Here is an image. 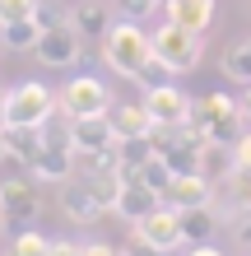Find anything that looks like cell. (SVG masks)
<instances>
[{
  "label": "cell",
  "mask_w": 251,
  "mask_h": 256,
  "mask_svg": "<svg viewBox=\"0 0 251 256\" xmlns=\"http://www.w3.org/2000/svg\"><path fill=\"white\" fill-rule=\"evenodd\" d=\"M149 56H154V38L140 28V19H116L107 33H102V61L116 74H126V80H135Z\"/></svg>",
  "instance_id": "6da1fadb"
},
{
  "label": "cell",
  "mask_w": 251,
  "mask_h": 256,
  "mask_svg": "<svg viewBox=\"0 0 251 256\" xmlns=\"http://www.w3.org/2000/svg\"><path fill=\"white\" fill-rule=\"evenodd\" d=\"M191 126H196L205 140L233 144L247 130V112H242V102L228 98V94H205V98H191Z\"/></svg>",
  "instance_id": "7a4b0ae2"
},
{
  "label": "cell",
  "mask_w": 251,
  "mask_h": 256,
  "mask_svg": "<svg viewBox=\"0 0 251 256\" xmlns=\"http://www.w3.org/2000/svg\"><path fill=\"white\" fill-rule=\"evenodd\" d=\"M149 38H154V56H158V61H163L172 74L196 70L200 56H205V33L182 28V24H172V19H163V28H154Z\"/></svg>",
  "instance_id": "3957f363"
},
{
  "label": "cell",
  "mask_w": 251,
  "mask_h": 256,
  "mask_svg": "<svg viewBox=\"0 0 251 256\" xmlns=\"http://www.w3.org/2000/svg\"><path fill=\"white\" fill-rule=\"evenodd\" d=\"M51 112L61 108H56V94L42 80H23L5 88V126H47Z\"/></svg>",
  "instance_id": "277c9868"
},
{
  "label": "cell",
  "mask_w": 251,
  "mask_h": 256,
  "mask_svg": "<svg viewBox=\"0 0 251 256\" xmlns=\"http://www.w3.org/2000/svg\"><path fill=\"white\" fill-rule=\"evenodd\" d=\"M56 108L65 112V122L70 116H102V112H112V94L93 74H75V80L56 94Z\"/></svg>",
  "instance_id": "5b68a950"
},
{
  "label": "cell",
  "mask_w": 251,
  "mask_h": 256,
  "mask_svg": "<svg viewBox=\"0 0 251 256\" xmlns=\"http://www.w3.org/2000/svg\"><path fill=\"white\" fill-rule=\"evenodd\" d=\"M33 52H37V61H42V66L65 70V66H75V61H79V52H84V33H79L70 19H65V24H47Z\"/></svg>",
  "instance_id": "8992f818"
},
{
  "label": "cell",
  "mask_w": 251,
  "mask_h": 256,
  "mask_svg": "<svg viewBox=\"0 0 251 256\" xmlns=\"http://www.w3.org/2000/svg\"><path fill=\"white\" fill-rule=\"evenodd\" d=\"M130 233H135L154 256H158V252H177V247H182V214H177L172 205H158V210H149L144 219L130 224Z\"/></svg>",
  "instance_id": "52a82bcc"
},
{
  "label": "cell",
  "mask_w": 251,
  "mask_h": 256,
  "mask_svg": "<svg viewBox=\"0 0 251 256\" xmlns=\"http://www.w3.org/2000/svg\"><path fill=\"white\" fill-rule=\"evenodd\" d=\"M144 112H149V122L154 126H186L191 122V98L177 88L172 80L168 84H154V88H144Z\"/></svg>",
  "instance_id": "ba28073f"
},
{
  "label": "cell",
  "mask_w": 251,
  "mask_h": 256,
  "mask_svg": "<svg viewBox=\"0 0 251 256\" xmlns=\"http://www.w3.org/2000/svg\"><path fill=\"white\" fill-rule=\"evenodd\" d=\"M28 172H33V182H70L75 177V149H70V140H42V149L28 163Z\"/></svg>",
  "instance_id": "9c48e42d"
},
{
  "label": "cell",
  "mask_w": 251,
  "mask_h": 256,
  "mask_svg": "<svg viewBox=\"0 0 251 256\" xmlns=\"http://www.w3.org/2000/svg\"><path fill=\"white\" fill-rule=\"evenodd\" d=\"M37 191H33V177H14V182H0V224H28L37 214Z\"/></svg>",
  "instance_id": "30bf717a"
},
{
  "label": "cell",
  "mask_w": 251,
  "mask_h": 256,
  "mask_svg": "<svg viewBox=\"0 0 251 256\" xmlns=\"http://www.w3.org/2000/svg\"><path fill=\"white\" fill-rule=\"evenodd\" d=\"M163 205L172 210H196V205H214V182L205 172H177L168 191H163Z\"/></svg>",
  "instance_id": "8fae6325"
},
{
  "label": "cell",
  "mask_w": 251,
  "mask_h": 256,
  "mask_svg": "<svg viewBox=\"0 0 251 256\" xmlns=\"http://www.w3.org/2000/svg\"><path fill=\"white\" fill-rule=\"evenodd\" d=\"M65 19L75 24L84 38H102L116 24V5H107V0H75V10H70Z\"/></svg>",
  "instance_id": "7c38bea8"
},
{
  "label": "cell",
  "mask_w": 251,
  "mask_h": 256,
  "mask_svg": "<svg viewBox=\"0 0 251 256\" xmlns=\"http://www.w3.org/2000/svg\"><path fill=\"white\" fill-rule=\"evenodd\" d=\"M158 205H163V196H158L154 186H144L140 177H126L121 200H116V210H112V214H121V219H130V224H135V219H144V214H149V210H158Z\"/></svg>",
  "instance_id": "4fadbf2b"
},
{
  "label": "cell",
  "mask_w": 251,
  "mask_h": 256,
  "mask_svg": "<svg viewBox=\"0 0 251 256\" xmlns=\"http://www.w3.org/2000/svg\"><path fill=\"white\" fill-rule=\"evenodd\" d=\"M84 186H88V196L98 200V210L107 214V210H116V200H121L126 172H121V168H98V172H88V177H84Z\"/></svg>",
  "instance_id": "5bb4252c"
},
{
  "label": "cell",
  "mask_w": 251,
  "mask_h": 256,
  "mask_svg": "<svg viewBox=\"0 0 251 256\" xmlns=\"http://www.w3.org/2000/svg\"><path fill=\"white\" fill-rule=\"evenodd\" d=\"M168 19L182 24V28H196V33H205L214 19V0H163Z\"/></svg>",
  "instance_id": "9a60e30c"
},
{
  "label": "cell",
  "mask_w": 251,
  "mask_h": 256,
  "mask_svg": "<svg viewBox=\"0 0 251 256\" xmlns=\"http://www.w3.org/2000/svg\"><path fill=\"white\" fill-rule=\"evenodd\" d=\"M182 214V242H210V238L219 233V214H214V205H196V210H177Z\"/></svg>",
  "instance_id": "2e32d148"
},
{
  "label": "cell",
  "mask_w": 251,
  "mask_h": 256,
  "mask_svg": "<svg viewBox=\"0 0 251 256\" xmlns=\"http://www.w3.org/2000/svg\"><path fill=\"white\" fill-rule=\"evenodd\" d=\"M61 210H65L75 224H93V219H102V210H98L93 196H88L84 182H61Z\"/></svg>",
  "instance_id": "e0dca14e"
},
{
  "label": "cell",
  "mask_w": 251,
  "mask_h": 256,
  "mask_svg": "<svg viewBox=\"0 0 251 256\" xmlns=\"http://www.w3.org/2000/svg\"><path fill=\"white\" fill-rule=\"evenodd\" d=\"M42 10L33 14V19H14V24H0V42H5L9 52H33L37 38H42Z\"/></svg>",
  "instance_id": "ac0fdd59"
},
{
  "label": "cell",
  "mask_w": 251,
  "mask_h": 256,
  "mask_svg": "<svg viewBox=\"0 0 251 256\" xmlns=\"http://www.w3.org/2000/svg\"><path fill=\"white\" fill-rule=\"evenodd\" d=\"M238 168V154H233V144H224V140H205V149H200V172L210 177H219V182H224V177Z\"/></svg>",
  "instance_id": "d6986e66"
},
{
  "label": "cell",
  "mask_w": 251,
  "mask_h": 256,
  "mask_svg": "<svg viewBox=\"0 0 251 256\" xmlns=\"http://www.w3.org/2000/svg\"><path fill=\"white\" fill-rule=\"evenodd\" d=\"M112 116V126H116V135H149L154 130V122H149V112H144V102H126V108H112L107 112Z\"/></svg>",
  "instance_id": "ffe728a7"
},
{
  "label": "cell",
  "mask_w": 251,
  "mask_h": 256,
  "mask_svg": "<svg viewBox=\"0 0 251 256\" xmlns=\"http://www.w3.org/2000/svg\"><path fill=\"white\" fill-rule=\"evenodd\" d=\"M130 177H140L144 186H154L158 196H163V191H168V182H172L177 172L168 168V158H163V154H149V158H144V163H140V168L130 172Z\"/></svg>",
  "instance_id": "44dd1931"
},
{
  "label": "cell",
  "mask_w": 251,
  "mask_h": 256,
  "mask_svg": "<svg viewBox=\"0 0 251 256\" xmlns=\"http://www.w3.org/2000/svg\"><path fill=\"white\" fill-rule=\"evenodd\" d=\"M224 74L233 84H251V42H238L224 52Z\"/></svg>",
  "instance_id": "7402d4cb"
},
{
  "label": "cell",
  "mask_w": 251,
  "mask_h": 256,
  "mask_svg": "<svg viewBox=\"0 0 251 256\" xmlns=\"http://www.w3.org/2000/svg\"><path fill=\"white\" fill-rule=\"evenodd\" d=\"M47 247H51V238L37 233V228H19L14 233V256H47Z\"/></svg>",
  "instance_id": "603a6c76"
},
{
  "label": "cell",
  "mask_w": 251,
  "mask_h": 256,
  "mask_svg": "<svg viewBox=\"0 0 251 256\" xmlns=\"http://www.w3.org/2000/svg\"><path fill=\"white\" fill-rule=\"evenodd\" d=\"M168 80H172V70L158 61V56H149V61L140 66V74H135V84H140V88H154V84H168Z\"/></svg>",
  "instance_id": "cb8c5ba5"
},
{
  "label": "cell",
  "mask_w": 251,
  "mask_h": 256,
  "mask_svg": "<svg viewBox=\"0 0 251 256\" xmlns=\"http://www.w3.org/2000/svg\"><path fill=\"white\" fill-rule=\"evenodd\" d=\"M42 10V0H0V24H14V19H33Z\"/></svg>",
  "instance_id": "d4e9b609"
},
{
  "label": "cell",
  "mask_w": 251,
  "mask_h": 256,
  "mask_svg": "<svg viewBox=\"0 0 251 256\" xmlns=\"http://www.w3.org/2000/svg\"><path fill=\"white\" fill-rule=\"evenodd\" d=\"M112 5H116V14H121V19H149L163 0H112Z\"/></svg>",
  "instance_id": "484cf974"
},
{
  "label": "cell",
  "mask_w": 251,
  "mask_h": 256,
  "mask_svg": "<svg viewBox=\"0 0 251 256\" xmlns=\"http://www.w3.org/2000/svg\"><path fill=\"white\" fill-rule=\"evenodd\" d=\"M233 238L251 252V210H238V214H233Z\"/></svg>",
  "instance_id": "4316f807"
},
{
  "label": "cell",
  "mask_w": 251,
  "mask_h": 256,
  "mask_svg": "<svg viewBox=\"0 0 251 256\" xmlns=\"http://www.w3.org/2000/svg\"><path fill=\"white\" fill-rule=\"evenodd\" d=\"M233 154H238V168H251V122H247V130L233 140Z\"/></svg>",
  "instance_id": "83f0119b"
},
{
  "label": "cell",
  "mask_w": 251,
  "mask_h": 256,
  "mask_svg": "<svg viewBox=\"0 0 251 256\" xmlns=\"http://www.w3.org/2000/svg\"><path fill=\"white\" fill-rule=\"evenodd\" d=\"M47 256H84V247H79V242H51Z\"/></svg>",
  "instance_id": "f1b7e54d"
},
{
  "label": "cell",
  "mask_w": 251,
  "mask_h": 256,
  "mask_svg": "<svg viewBox=\"0 0 251 256\" xmlns=\"http://www.w3.org/2000/svg\"><path fill=\"white\" fill-rule=\"evenodd\" d=\"M84 256H121V252H116L112 242H88V247H84Z\"/></svg>",
  "instance_id": "f546056e"
},
{
  "label": "cell",
  "mask_w": 251,
  "mask_h": 256,
  "mask_svg": "<svg viewBox=\"0 0 251 256\" xmlns=\"http://www.w3.org/2000/svg\"><path fill=\"white\" fill-rule=\"evenodd\" d=\"M186 256H224V252H219V247H214V242H196V247H191V252H186Z\"/></svg>",
  "instance_id": "4dcf8cb0"
},
{
  "label": "cell",
  "mask_w": 251,
  "mask_h": 256,
  "mask_svg": "<svg viewBox=\"0 0 251 256\" xmlns=\"http://www.w3.org/2000/svg\"><path fill=\"white\" fill-rule=\"evenodd\" d=\"M0 158H9V140H5V126H0Z\"/></svg>",
  "instance_id": "1f68e13d"
},
{
  "label": "cell",
  "mask_w": 251,
  "mask_h": 256,
  "mask_svg": "<svg viewBox=\"0 0 251 256\" xmlns=\"http://www.w3.org/2000/svg\"><path fill=\"white\" fill-rule=\"evenodd\" d=\"M242 112H247V122H251V84H247V98H242Z\"/></svg>",
  "instance_id": "d6a6232c"
},
{
  "label": "cell",
  "mask_w": 251,
  "mask_h": 256,
  "mask_svg": "<svg viewBox=\"0 0 251 256\" xmlns=\"http://www.w3.org/2000/svg\"><path fill=\"white\" fill-rule=\"evenodd\" d=\"M0 126H5V88H0Z\"/></svg>",
  "instance_id": "836d02e7"
},
{
  "label": "cell",
  "mask_w": 251,
  "mask_h": 256,
  "mask_svg": "<svg viewBox=\"0 0 251 256\" xmlns=\"http://www.w3.org/2000/svg\"><path fill=\"white\" fill-rule=\"evenodd\" d=\"M158 256H168V252H158Z\"/></svg>",
  "instance_id": "e575fe53"
},
{
  "label": "cell",
  "mask_w": 251,
  "mask_h": 256,
  "mask_svg": "<svg viewBox=\"0 0 251 256\" xmlns=\"http://www.w3.org/2000/svg\"><path fill=\"white\" fill-rule=\"evenodd\" d=\"M247 256H251V252H247Z\"/></svg>",
  "instance_id": "d590c367"
}]
</instances>
